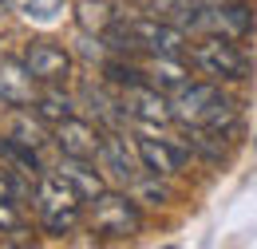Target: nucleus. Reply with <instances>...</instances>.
I'll return each instance as SVG.
<instances>
[{
	"label": "nucleus",
	"mask_w": 257,
	"mask_h": 249,
	"mask_svg": "<svg viewBox=\"0 0 257 249\" xmlns=\"http://www.w3.org/2000/svg\"><path fill=\"white\" fill-rule=\"evenodd\" d=\"M190 63L210 75L214 83H241L249 75V56L241 52V40H225V36H202L198 44L186 48Z\"/></svg>",
	"instance_id": "3"
},
{
	"label": "nucleus",
	"mask_w": 257,
	"mask_h": 249,
	"mask_svg": "<svg viewBox=\"0 0 257 249\" xmlns=\"http://www.w3.org/2000/svg\"><path fill=\"white\" fill-rule=\"evenodd\" d=\"M119 103H123V115H127V119H135L139 127H147V131H155V127L162 131L166 123H174V115H170V99H166L159 87H151L147 79H143V83L123 87Z\"/></svg>",
	"instance_id": "7"
},
{
	"label": "nucleus",
	"mask_w": 257,
	"mask_h": 249,
	"mask_svg": "<svg viewBox=\"0 0 257 249\" xmlns=\"http://www.w3.org/2000/svg\"><path fill=\"white\" fill-rule=\"evenodd\" d=\"M20 60H24V67L32 71L40 83H67L71 67H75L71 52L60 48V44H52V40H28Z\"/></svg>",
	"instance_id": "8"
},
{
	"label": "nucleus",
	"mask_w": 257,
	"mask_h": 249,
	"mask_svg": "<svg viewBox=\"0 0 257 249\" xmlns=\"http://www.w3.org/2000/svg\"><path fill=\"white\" fill-rule=\"evenodd\" d=\"M36 95H40V79L24 67V60L4 56L0 60V103L12 107V111H20V107L28 111L36 103Z\"/></svg>",
	"instance_id": "10"
},
{
	"label": "nucleus",
	"mask_w": 257,
	"mask_h": 249,
	"mask_svg": "<svg viewBox=\"0 0 257 249\" xmlns=\"http://www.w3.org/2000/svg\"><path fill=\"white\" fill-rule=\"evenodd\" d=\"M28 218H24V202L0 198V233H24Z\"/></svg>",
	"instance_id": "20"
},
{
	"label": "nucleus",
	"mask_w": 257,
	"mask_h": 249,
	"mask_svg": "<svg viewBox=\"0 0 257 249\" xmlns=\"http://www.w3.org/2000/svg\"><path fill=\"white\" fill-rule=\"evenodd\" d=\"M32 111L52 127L60 119H67V115H75V99L64 91V83H40V95H36Z\"/></svg>",
	"instance_id": "16"
},
{
	"label": "nucleus",
	"mask_w": 257,
	"mask_h": 249,
	"mask_svg": "<svg viewBox=\"0 0 257 249\" xmlns=\"http://www.w3.org/2000/svg\"><path fill=\"white\" fill-rule=\"evenodd\" d=\"M103 127L83 119V115H67L60 123H52V139L60 147V155H71V158H95L99 147H103Z\"/></svg>",
	"instance_id": "9"
},
{
	"label": "nucleus",
	"mask_w": 257,
	"mask_h": 249,
	"mask_svg": "<svg viewBox=\"0 0 257 249\" xmlns=\"http://www.w3.org/2000/svg\"><path fill=\"white\" fill-rule=\"evenodd\" d=\"M95 162L111 174V178H119V182H135V178L143 174V162H139L135 143H127V139H123V135H115V131H107V135H103V147H99Z\"/></svg>",
	"instance_id": "11"
},
{
	"label": "nucleus",
	"mask_w": 257,
	"mask_h": 249,
	"mask_svg": "<svg viewBox=\"0 0 257 249\" xmlns=\"http://www.w3.org/2000/svg\"><path fill=\"white\" fill-rule=\"evenodd\" d=\"M75 103H83V107H87V119H91V123H99L103 131H119V127L127 123L123 103L107 91V83H83Z\"/></svg>",
	"instance_id": "13"
},
{
	"label": "nucleus",
	"mask_w": 257,
	"mask_h": 249,
	"mask_svg": "<svg viewBox=\"0 0 257 249\" xmlns=\"http://www.w3.org/2000/svg\"><path fill=\"white\" fill-rule=\"evenodd\" d=\"M115 20H119L115 0H75V24H79V32L103 36Z\"/></svg>",
	"instance_id": "17"
},
{
	"label": "nucleus",
	"mask_w": 257,
	"mask_h": 249,
	"mask_svg": "<svg viewBox=\"0 0 257 249\" xmlns=\"http://www.w3.org/2000/svg\"><path fill=\"white\" fill-rule=\"evenodd\" d=\"M40 123H44V119H40L36 111H32V115H24V107H20V111H16V127H12V135H16L20 143H28V147L40 151V147H44V139H52Z\"/></svg>",
	"instance_id": "18"
},
{
	"label": "nucleus",
	"mask_w": 257,
	"mask_h": 249,
	"mask_svg": "<svg viewBox=\"0 0 257 249\" xmlns=\"http://www.w3.org/2000/svg\"><path fill=\"white\" fill-rule=\"evenodd\" d=\"M60 182H64L67 190H75L83 202H91L95 194H103L107 190V182H103V170H95V158H71V155H60V162H56V170H52Z\"/></svg>",
	"instance_id": "12"
},
{
	"label": "nucleus",
	"mask_w": 257,
	"mask_h": 249,
	"mask_svg": "<svg viewBox=\"0 0 257 249\" xmlns=\"http://www.w3.org/2000/svg\"><path fill=\"white\" fill-rule=\"evenodd\" d=\"M24 8L36 20H52L56 12H64V0H24Z\"/></svg>",
	"instance_id": "21"
},
{
	"label": "nucleus",
	"mask_w": 257,
	"mask_h": 249,
	"mask_svg": "<svg viewBox=\"0 0 257 249\" xmlns=\"http://www.w3.org/2000/svg\"><path fill=\"white\" fill-rule=\"evenodd\" d=\"M135 151H139V162L147 174H182L190 166V147L178 143L174 135H139L135 139Z\"/></svg>",
	"instance_id": "6"
},
{
	"label": "nucleus",
	"mask_w": 257,
	"mask_h": 249,
	"mask_svg": "<svg viewBox=\"0 0 257 249\" xmlns=\"http://www.w3.org/2000/svg\"><path fill=\"white\" fill-rule=\"evenodd\" d=\"M143 75H147V83L151 87H159L162 95L178 91L182 83H190V67H186V56H151V63L143 67Z\"/></svg>",
	"instance_id": "14"
},
{
	"label": "nucleus",
	"mask_w": 257,
	"mask_h": 249,
	"mask_svg": "<svg viewBox=\"0 0 257 249\" xmlns=\"http://www.w3.org/2000/svg\"><path fill=\"white\" fill-rule=\"evenodd\" d=\"M0 158L12 166V170H20V174H28V178H44L48 170H44V162H40V151L28 147V143H20L16 135H0Z\"/></svg>",
	"instance_id": "15"
},
{
	"label": "nucleus",
	"mask_w": 257,
	"mask_h": 249,
	"mask_svg": "<svg viewBox=\"0 0 257 249\" xmlns=\"http://www.w3.org/2000/svg\"><path fill=\"white\" fill-rule=\"evenodd\" d=\"M0 198H12V202H32V178L20 174V170H0Z\"/></svg>",
	"instance_id": "19"
},
{
	"label": "nucleus",
	"mask_w": 257,
	"mask_h": 249,
	"mask_svg": "<svg viewBox=\"0 0 257 249\" xmlns=\"http://www.w3.org/2000/svg\"><path fill=\"white\" fill-rule=\"evenodd\" d=\"M87 225H91V233H103V237L123 241V237H135V233L143 229V210H139V202L127 198V194L103 190V194H95V198L87 202Z\"/></svg>",
	"instance_id": "5"
},
{
	"label": "nucleus",
	"mask_w": 257,
	"mask_h": 249,
	"mask_svg": "<svg viewBox=\"0 0 257 249\" xmlns=\"http://www.w3.org/2000/svg\"><path fill=\"white\" fill-rule=\"evenodd\" d=\"M182 32L190 36H225V40H245L249 32H253V8L249 4H241V0H218V4H206V0H198L194 4V12L186 16V24Z\"/></svg>",
	"instance_id": "4"
},
{
	"label": "nucleus",
	"mask_w": 257,
	"mask_h": 249,
	"mask_svg": "<svg viewBox=\"0 0 257 249\" xmlns=\"http://www.w3.org/2000/svg\"><path fill=\"white\" fill-rule=\"evenodd\" d=\"M170 115L182 127H214V131H233L237 135V107L214 79L182 83L170 95Z\"/></svg>",
	"instance_id": "1"
},
{
	"label": "nucleus",
	"mask_w": 257,
	"mask_h": 249,
	"mask_svg": "<svg viewBox=\"0 0 257 249\" xmlns=\"http://www.w3.org/2000/svg\"><path fill=\"white\" fill-rule=\"evenodd\" d=\"M32 206H36V221H40L48 233H56V237L71 233V229L83 221V198H79L75 190H67L56 174L36 178Z\"/></svg>",
	"instance_id": "2"
}]
</instances>
